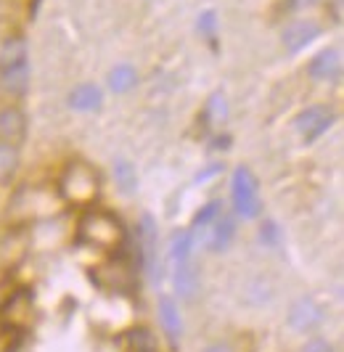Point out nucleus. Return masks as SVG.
Returning <instances> with one entry per match:
<instances>
[{
  "mask_svg": "<svg viewBox=\"0 0 344 352\" xmlns=\"http://www.w3.org/2000/svg\"><path fill=\"white\" fill-rule=\"evenodd\" d=\"M77 241L85 244V247L114 252V249H120L125 244V226L120 223V217H114L111 212L90 210L80 220Z\"/></svg>",
  "mask_w": 344,
  "mask_h": 352,
  "instance_id": "nucleus-1",
  "label": "nucleus"
},
{
  "mask_svg": "<svg viewBox=\"0 0 344 352\" xmlns=\"http://www.w3.org/2000/svg\"><path fill=\"white\" fill-rule=\"evenodd\" d=\"M230 194H233V207L239 212L244 220H255L262 212V201H259V188H257V177L249 167H236L233 170V186H230Z\"/></svg>",
  "mask_w": 344,
  "mask_h": 352,
  "instance_id": "nucleus-2",
  "label": "nucleus"
},
{
  "mask_svg": "<svg viewBox=\"0 0 344 352\" xmlns=\"http://www.w3.org/2000/svg\"><path fill=\"white\" fill-rule=\"evenodd\" d=\"M61 194L67 201H93L98 194V175L85 162H72L61 175Z\"/></svg>",
  "mask_w": 344,
  "mask_h": 352,
  "instance_id": "nucleus-3",
  "label": "nucleus"
},
{
  "mask_svg": "<svg viewBox=\"0 0 344 352\" xmlns=\"http://www.w3.org/2000/svg\"><path fill=\"white\" fill-rule=\"evenodd\" d=\"M34 310V294L30 289H19L14 292L8 300L3 302V310H0V320L11 329H24L30 320H32Z\"/></svg>",
  "mask_w": 344,
  "mask_h": 352,
  "instance_id": "nucleus-4",
  "label": "nucleus"
},
{
  "mask_svg": "<svg viewBox=\"0 0 344 352\" xmlns=\"http://www.w3.org/2000/svg\"><path fill=\"white\" fill-rule=\"evenodd\" d=\"M334 124V111L326 106H310L297 117V133L305 141H315L318 135H323L328 127Z\"/></svg>",
  "mask_w": 344,
  "mask_h": 352,
  "instance_id": "nucleus-5",
  "label": "nucleus"
},
{
  "mask_svg": "<svg viewBox=\"0 0 344 352\" xmlns=\"http://www.w3.org/2000/svg\"><path fill=\"white\" fill-rule=\"evenodd\" d=\"M27 135V117L24 111H19L14 106L3 109L0 111V146H14L17 148L19 143L24 141Z\"/></svg>",
  "mask_w": 344,
  "mask_h": 352,
  "instance_id": "nucleus-6",
  "label": "nucleus"
},
{
  "mask_svg": "<svg viewBox=\"0 0 344 352\" xmlns=\"http://www.w3.org/2000/svg\"><path fill=\"white\" fill-rule=\"evenodd\" d=\"M321 320H323V310H321L318 302L310 300V297L297 300L292 305V310H289V326L294 331H312Z\"/></svg>",
  "mask_w": 344,
  "mask_h": 352,
  "instance_id": "nucleus-7",
  "label": "nucleus"
},
{
  "mask_svg": "<svg viewBox=\"0 0 344 352\" xmlns=\"http://www.w3.org/2000/svg\"><path fill=\"white\" fill-rule=\"evenodd\" d=\"M0 88L8 96H24L30 88V61L0 67Z\"/></svg>",
  "mask_w": 344,
  "mask_h": 352,
  "instance_id": "nucleus-8",
  "label": "nucleus"
},
{
  "mask_svg": "<svg viewBox=\"0 0 344 352\" xmlns=\"http://www.w3.org/2000/svg\"><path fill=\"white\" fill-rule=\"evenodd\" d=\"M318 35H321V27L315 21H294L283 30V45H286V51L297 53L305 45H310Z\"/></svg>",
  "mask_w": 344,
  "mask_h": 352,
  "instance_id": "nucleus-9",
  "label": "nucleus"
},
{
  "mask_svg": "<svg viewBox=\"0 0 344 352\" xmlns=\"http://www.w3.org/2000/svg\"><path fill=\"white\" fill-rule=\"evenodd\" d=\"M310 74L315 80H339L342 74V56L339 51H321L310 61Z\"/></svg>",
  "mask_w": 344,
  "mask_h": 352,
  "instance_id": "nucleus-10",
  "label": "nucleus"
},
{
  "mask_svg": "<svg viewBox=\"0 0 344 352\" xmlns=\"http://www.w3.org/2000/svg\"><path fill=\"white\" fill-rule=\"evenodd\" d=\"M175 273H172V281H175V292L180 294V300H193L196 297V292H199V273H196V267L189 263H180L172 267Z\"/></svg>",
  "mask_w": 344,
  "mask_h": 352,
  "instance_id": "nucleus-11",
  "label": "nucleus"
},
{
  "mask_svg": "<svg viewBox=\"0 0 344 352\" xmlns=\"http://www.w3.org/2000/svg\"><path fill=\"white\" fill-rule=\"evenodd\" d=\"M159 320H162V326H164L172 344H178V339L183 334V320H180L178 305L170 297H159Z\"/></svg>",
  "mask_w": 344,
  "mask_h": 352,
  "instance_id": "nucleus-12",
  "label": "nucleus"
},
{
  "mask_svg": "<svg viewBox=\"0 0 344 352\" xmlns=\"http://www.w3.org/2000/svg\"><path fill=\"white\" fill-rule=\"evenodd\" d=\"M233 233H236L233 220H230V217H217L215 226H212V236H209V249H212V252L228 249L230 241H233Z\"/></svg>",
  "mask_w": 344,
  "mask_h": 352,
  "instance_id": "nucleus-13",
  "label": "nucleus"
},
{
  "mask_svg": "<svg viewBox=\"0 0 344 352\" xmlns=\"http://www.w3.org/2000/svg\"><path fill=\"white\" fill-rule=\"evenodd\" d=\"M69 104L74 106L77 111H96L101 106V90L96 85H80L69 96Z\"/></svg>",
  "mask_w": 344,
  "mask_h": 352,
  "instance_id": "nucleus-14",
  "label": "nucleus"
},
{
  "mask_svg": "<svg viewBox=\"0 0 344 352\" xmlns=\"http://www.w3.org/2000/svg\"><path fill=\"white\" fill-rule=\"evenodd\" d=\"M27 40L24 37H8L6 43H3V48H0V67H11V64H21V61H27Z\"/></svg>",
  "mask_w": 344,
  "mask_h": 352,
  "instance_id": "nucleus-15",
  "label": "nucleus"
},
{
  "mask_svg": "<svg viewBox=\"0 0 344 352\" xmlns=\"http://www.w3.org/2000/svg\"><path fill=\"white\" fill-rule=\"evenodd\" d=\"M191 247H193V233L191 230H175L170 244V263L172 267L191 260Z\"/></svg>",
  "mask_w": 344,
  "mask_h": 352,
  "instance_id": "nucleus-16",
  "label": "nucleus"
},
{
  "mask_svg": "<svg viewBox=\"0 0 344 352\" xmlns=\"http://www.w3.org/2000/svg\"><path fill=\"white\" fill-rule=\"evenodd\" d=\"M138 82V72L133 67H127V64H122L117 69L111 72V77H109V88L114 90V93H127L130 88H136Z\"/></svg>",
  "mask_w": 344,
  "mask_h": 352,
  "instance_id": "nucleus-17",
  "label": "nucleus"
},
{
  "mask_svg": "<svg viewBox=\"0 0 344 352\" xmlns=\"http://www.w3.org/2000/svg\"><path fill=\"white\" fill-rule=\"evenodd\" d=\"M114 177H117V186H120L125 194H133L136 191V170H133V164L130 162H117L114 164Z\"/></svg>",
  "mask_w": 344,
  "mask_h": 352,
  "instance_id": "nucleus-18",
  "label": "nucleus"
},
{
  "mask_svg": "<svg viewBox=\"0 0 344 352\" xmlns=\"http://www.w3.org/2000/svg\"><path fill=\"white\" fill-rule=\"evenodd\" d=\"M17 148L14 146H0V180H6L8 175H14L17 170Z\"/></svg>",
  "mask_w": 344,
  "mask_h": 352,
  "instance_id": "nucleus-19",
  "label": "nucleus"
},
{
  "mask_svg": "<svg viewBox=\"0 0 344 352\" xmlns=\"http://www.w3.org/2000/svg\"><path fill=\"white\" fill-rule=\"evenodd\" d=\"M206 114H209V120H212L215 124L223 122L225 117H228V104H225V96L215 93V96L209 98V104H206Z\"/></svg>",
  "mask_w": 344,
  "mask_h": 352,
  "instance_id": "nucleus-20",
  "label": "nucleus"
},
{
  "mask_svg": "<svg viewBox=\"0 0 344 352\" xmlns=\"http://www.w3.org/2000/svg\"><path fill=\"white\" fill-rule=\"evenodd\" d=\"M220 217V204L217 201H212V204H206L204 210L196 214V220H193V228L199 230V228H206L209 223H215Z\"/></svg>",
  "mask_w": 344,
  "mask_h": 352,
  "instance_id": "nucleus-21",
  "label": "nucleus"
},
{
  "mask_svg": "<svg viewBox=\"0 0 344 352\" xmlns=\"http://www.w3.org/2000/svg\"><path fill=\"white\" fill-rule=\"evenodd\" d=\"M199 30H202V35H206L209 40L217 35V16H215V11H204V14L199 16Z\"/></svg>",
  "mask_w": 344,
  "mask_h": 352,
  "instance_id": "nucleus-22",
  "label": "nucleus"
},
{
  "mask_svg": "<svg viewBox=\"0 0 344 352\" xmlns=\"http://www.w3.org/2000/svg\"><path fill=\"white\" fill-rule=\"evenodd\" d=\"M127 339H130V342L136 344V347H133V350H130V352H140V344H146L149 350L154 347V339H151V336L146 334L143 329H136V331H130V336H127Z\"/></svg>",
  "mask_w": 344,
  "mask_h": 352,
  "instance_id": "nucleus-23",
  "label": "nucleus"
},
{
  "mask_svg": "<svg viewBox=\"0 0 344 352\" xmlns=\"http://www.w3.org/2000/svg\"><path fill=\"white\" fill-rule=\"evenodd\" d=\"M259 236H262V241H265V244H270V247H275V239H278V230H275V223H265V226H262V230H259Z\"/></svg>",
  "mask_w": 344,
  "mask_h": 352,
  "instance_id": "nucleus-24",
  "label": "nucleus"
},
{
  "mask_svg": "<svg viewBox=\"0 0 344 352\" xmlns=\"http://www.w3.org/2000/svg\"><path fill=\"white\" fill-rule=\"evenodd\" d=\"M302 352H334V347H331L328 342H323V339H315V342L305 344V347H302Z\"/></svg>",
  "mask_w": 344,
  "mask_h": 352,
  "instance_id": "nucleus-25",
  "label": "nucleus"
},
{
  "mask_svg": "<svg viewBox=\"0 0 344 352\" xmlns=\"http://www.w3.org/2000/svg\"><path fill=\"white\" fill-rule=\"evenodd\" d=\"M202 352H230V347H228V344H209V347H204Z\"/></svg>",
  "mask_w": 344,
  "mask_h": 352,
  "instance_id": "nucleus-26",
  "label": "nucleus"
},
{
  "mask_svg": "<svg viewBox=\"0 0 344 352\" xmlns=\"http://www.w3.org/2000/svg\"><path fill=\"white\" fill-rule=\"evenodd\" d=\"M294 6H310V3H315V0H292Z\"/></svg>",
  "mask_w": 344,
  "mask_h": 352,
  "instance_id": "nucleus-27",
  "label": "nucleus"
},
{
  "mask_svg": "<svg viewBox=\"0 0 344 352\" xmlns=\"http://www.w3.org/2000/svg\"><path fill=\"white\" fill-rule=\"evenodd\" d=\"M37 6H40V0H34L32 6H30V11H32V16H34V14H37Z\"/></svg>",
  "mask_w": 344,
  "mask_h": 352,
  "instance_id": "nucleus-28",
  "label": "nucleus"
}]
</instances>
